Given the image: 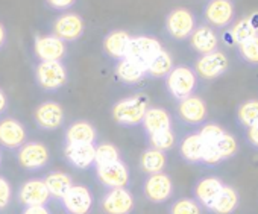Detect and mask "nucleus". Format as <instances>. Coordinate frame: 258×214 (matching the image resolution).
<instances>
[{
	"label": "nucleus",
	"mask_w": 258,
	"mask_h": 214,
	"mask_svg": "<svg viewBox=\"0 0 258 214\" xmlns=\"http://www.w3.org/2000/svg\"><path fill=\"white\" fill-rule=\"evenodd\" d=\"M149 108V100L146 96H131L114 103L111 116L120 126H137L142 125L145 114Z\"/></svg>",
	"instance_id": "obj_1"
},
{
	"label": "nucleus",
	"mask_w": 258,
	"mask_h": 214,
	"mask_svg": "<svg viewBox=\"0 0 258 214\" xmlns=\"http://www.w3.org/2000/svg\"><path fill=\"white\" fill-rule=\"evenodd\" d=\"M16 160L22 170L34 173L44 170L47 166H50L52 155L44 143L26 141L20 149L16 151Z\"/></svg>",
	"instance_id": "obj_2"
},
{
	"label": "nucleus",
	"mask_w": 258,
	"mask_h": 214,
	"mask_svg": "<svg viewBox=\"0 0 258 214\" xmlns=\"http://www.w3.org/2000/svg\"><path fill=\"white\" fill-rule=\"evenodd\" d=\"M166 87L170 96L179 102L193 96L198 88V76L188 65H175L166 76Z\"/></svg>",
	"instance_id": "obj_3"
},
{
	"label": "nucleus",
	"mask_w": 258,
	"mask_h": 214,
	"mask_svg": "<svg viewBox=\"0 0 258 214\" xmlns=\"http://www.w3.org/2000/svg\"><path fill=\"white\" fill-rule=\"evenodd\" d=\"M69 73L61 61H40L35 67V81L44 91H58L67 84Z\"/></svg>",
	"instance_id": "obj_4"
},
{
	"label": "nucleus",
	"mask_w": 258,
	"mask_h": 214,
	"mask_svg": "<svg viewBox=\"0 0 258 214\" xmlns=\"http://www.w3.org/2000/svg\"><path fill=\"white\" fill-rule=\"evenodd\" d=\"M161 50H163V46L157 38L148 37V35H140V37L131 38L124 58L134 61L136 64L142 65L143 68H148V65L152 62V59Z\"/></svg>",
	"instance_id": "obj_5"
},
{
	"label": "nucleus",
	"mask_w": 258,
	"mask_h": 214,
	"mask_svg": "<svg viewBox=\"0 0 258 214\" xmlns=\"http://www.w3.org/2000/svg\"><path fill=\"white\" fill-rule=\"evenodd\" d=\"M143 196L151 203H164L169 202L175 193V184L170 175L161 172L155 175H146L143 181Z\"/></svg>",
	"instance_id": "obj_6"
},
{
	"label": "nucleus",
	"mask_w": 258,
	"mask_h": 214,
	"mask_svg": "<svg viewBox=\"0 0 258 214\" xmlns=\"http://www.w3.org/2000/svg\"><path fill=\"white\" fill-rule=\"evenodd\" d=\"M97 182L106 190L112 188H127L131 181V173L123 160L108 164L94 166Z\"/></svg>",
	"instance_id": "obj_7"
},
{
	"label": "nucleus",
	"mask_w": 258,
	"mask_h": 214,
	"mask_svg": "<svg viewBox=\"0 0 258 214\" xmlns=\"http://www.w3.org/2000/svg\"><path fill=\"white\" fill-rule=\"evenodd\" d=\"M229 68L228 56L219 49L213 53L201 55L195 62V73L204 81H216L222 78Z\"/></svg>",
	"instance_id": "obj_8"
},
{
	"label": "nucleus",
	"mask_w": 258,
	"mask_h": 214,
	"mask_svg": "<svg viewBox=\"0 0 258 214\" xmlns=\"http://www.w3.org/2000/svg\"><path fill=\"white\" fill-rule=\"evenodd\" d=\"M204 20L210 28L226 29L235 20V5L232 0H210L204 8Z\"/></svg>",
	"instance_id": "obj_9"
},
{
	"label": "nucleus",
	"mask_w": 258,
	"mask_h": 214,
	"mask_svg": "<svg viewBox=\"0 0 258 214\" xmlns=\"http://www.w3.org/2000/svg\"><path fill=\"white\" fill-rule=\"evenodd\" d=\"M195 29H196V19L193 13L185 8H176L170 11L166 17V31L173 40L178 41L188 40Z\"/></svg>",
	"instance_id": "obj_10"
},
{
	"label": "nucleus",
	"mask_w": 258,
	"mask_h": 214,
	"mask_svg": "<svg viewBox=\"0 0 258 214\" xmlns=\"http://www.w3.org/2000/svg\"><path fill=\"white\" fill-rule=\"evenodd\" d=\"M59 202L66 214H90L94 205V196L88 187L75 184Z\"/></svg>",
	"instance_id": "obj_11"
},
{
	"label": "nucleus",
	"mask_w": 258,
	"mask_h": 214,
	"mask_svg": "<svg viewBox=\"0 0 258 214\" xmlns=\"http://www.w3.org/2000/svg\"><path fill=\"white\" fill-rule=\"evenodd\" d=\"M136 208V197L127 188H112L100 199L103 214H131Z\"/></svg>",
	"instance_id": "obj_12"
},
{
	"label": "nucleus",
	"mask_w": 258,
	"mask_h": 214,
	"mask_svg": "<svg viewBox=\"0 0 258 214\" xmlns=\"http://www.w3.org/2000/svg\"><path fill=\"white\" fill-rule=\"evenodd\" d=\"M176 114L182 123H185L188 126H199L207 122L208 108H207V103L202 97L193 94V96L178 102Z\"/></svg>",
	"instance_id": "obj_13"
},
{
	"label": "nucleus",
	"mask_w": 258,
	"mask_h": 214,
	"mask_svg": "<svg viewBox=\"0 0 258 214\" xmlns=\"http://www.w3.org/2000/svg\"><path fill=\"white\" fill-rule=\"evenodd\" d=\"M64 108L55 100H46L40 103L34 113L35 125L43 131H58L64 125Z\"/></svg>",
	"instance_id": "obj_14"
},
{
	"label": "nucleus",
	"mask_w": 258,
	"mask_h": 214,
	"mask_svg": "<svg viewBox=\"0 0 258 214\" xmlns=\"http://www.w3.org/2000/svg\"><path fill=\"white\" fill-rule=\"evenodd\" d=\"M50 199H52V196H50L43 178L28 179L17 188V200L23 208L47 205L50 202Z\"/></svg>",
	"instance_id": "obj_15"
},
{
	"label": "nucleus",
	"mask_w": 258,
	"mask_h": 214,
	"mask_svg": "<svg viewBox=\"0 0 258 214\" xmlns=\"http://www.w3.org/2000/svg\"><path fill=\"white\" fill-rule=\"evenodd\" d=\"M28 141V131L25 125L14 117L0 119V148L17 151Z\"/></svg>",
	"instance_id": "obj_16"
},
{
	"label": "nucleus",
	"mask_w": 258,
	"mask_h": 214,
	"mask_svg": "<svg viewBox=\"0 0 258 214\" xmlns=\"http://www.w3.org/2000/svg\"><path fill=\"white\" fill-rule=\"evenodd\" d=\"M225 187V182L222 178L219 176H204L201 179L196 181V184L193 185V199L205 209H208L213 202L216 200V197L219 196V193L222 191V188Z\"/></svg>",
	"instance_id": "obj_17"
},
{
	"label": "nucleus",
	"mask_w": 258,
	"mask_h": 214,
	"mask_svg": "<svg viewBox=\"0 0 258 214\" xmlns=\"http://www.w3.org/2000/svg\"><path fill=\"white\" fill-rule=\"evenodd\" d=\"M84 20L75 13L64 14L53 23V35L64 43L79 40L84 34Z\"/></svg>",
	"instance_id": "obj_18"
},
{
	"label": "nucleus",
	"mask_w": 258,
	"mask_h": 214,
	"mask_svg": "<svg viewBox=\"0 0 258 214\" xmlns=\"http://www.w3.org/2000/svg\"><path fill=\"white\" fill-rule=\"evenodd\" d=\"M66 43L55 35L37 37L34 43V53L40 61H61L66 56Z\"/></svg>",
	"instance_id": "obj_19"
},
{
	"label": "nucleus",
	"mask_w": 258,
	"mask_h": 214,
	"mask_svg": "<svg viewBox=\"0 0 258 214\" xmlns=\"http://www.w3.org/2000/svg\"><path fill=\"white\" fill-rule=\"evenodd\" d=\"M64 157L72 167L85 170L94 166L96 146L94 145H66Z\"/></svg>",
	"instance_id": "obj_20"
},
{
	"label": "nucleus",
	"mask_w": 258,
	"mask_h": 214,
	"mask_svg": "<svg viewBox=\"0 0 258 214\" xmlns=\"http://www.w3.org/2000/svg\"><path fill=\"white\" fill-rule=\"evenodd\" d=\"M188 40H190V47L196 53H199V56L219 50V37L216 31L210 28L208 25L198 26Z\"/></svg>",
	"instance_id": "obj_21"
},
{
	"label": "nucleus",
	"mask_w": 258,
	"mask_h": 214,
	"mask_svg": "<svg viewBox=\"0 0 258 214\" xmlns=\"http://www.w3.org/2000/svg\"><path fill=\"white\" fill-rule=\"evenodd\" d=\"M179 157L191 166H202V158L205 152V143L201 138V135L196 132L187 134L181 141H179Z\"/></svg>",
	"instance_id": "obj_22"
},
{
	"label": "nucleus",
	"mask_w": 258,
	"mask_h": 214,
	"mask_svg": "<svg viewBox=\"0 0 258 214\" xmlns=\"http://www.w3.org/2000/svg\"><path fill=\"white\" fill-rule=\"evenodd\" d=\"M232 44H240L252 37L258 35V13H252L249 16H243L238 19L232 28L229 29Z\"/></svg>",
	"instance_id": "obj_23"
},
{
	"label": "nucleus",
	"mask_w": 258,
	"mask_h": 214,
	"mask_svg": "<svg viewBox=\"0 0 258 214\" xmlns=\"http://www.w3.org/2000/svg\"><path fill=\"white\" fill-rule=\"evenodd\" d=\"M240 206V193L229 184H225L213 205L208 208L213 214H234Z\"/></svg>",
	"instance_id": "obj_24"
},
{
	"label": "nucleus",
	"mask_w": 258,
	"mask_h": 214,
	"mask_svg": "<svg viewBox=\"0 0 258 214\" xmlns=\"http://www.w3.org/2000/svg\"><path fill=\"white\" fill-rule=\"evenodd\" d=\"M66 145H94L97 132L90 122L79 120L72 123L66 131Z\"/></svg>",
	"instance_id": "obj_25"
},
{
	"label": "nucleus",
	"mask_w": 258,
	"mask_h": 214,
	"mask_svg": "<svg viewBox=\"0 0 258 214\" xmlns=\"http://www.w3.org/2000/svg\"><path fill=\"white\" fill-rule=\"evenodd\" d=\"M131 35L126 31H112L103 38V50L112 59H123L126 56V50L131 41Z\"/></svg>",
	"instance_id": "obj_26"
},
{
	"label": "nucleus",
	"mask_w": 258,
	"mask_h": 214,
	"mask_svg": "<svg viewBox=\"0 0 258 214\" xmlns=\"http://www.w3.org/2000/svg\"><path fill=\"white\" fill-rule=\"evenodd\" d=\"M52 199H58L61 200L66 193L75 185L73 182V178L70 173H66V172H61V170H52L49 172L44 178H43Z\"/></svg>",
	"instance_id": "obj_27"
},
{
	"label": "nucleus",
	"mask_w": 258,
	"mask_h": 214,
	"mask_svg": "<svg viewBox=\"0 0 258 214\" xmlns=\"http://www.w3.org/2000/svg\"><path fill=\"white\" fill-rule=\"evenodd\" d=\"M146 135L172 129V117L164 108H148L145 119L142 122Z\"/></svg>",
	"instance_id": "obj_28"
},
{
	"label": "nucleus",
	"mask_w": 258,
	"mask_h": 214,
	"mask_svg": "<svg viewBox=\"0 0 258 214\" xmlns=\"http://www.w3.org/2000/svg\"><path fill=\"white\" fill-rule=\"evenodd\" d=\"M115 76L126 85H136L146 78V68L136 64L134 61L123 58L115 65Z\"/></svg>",
	"instance_id": "obj_29"
},
{
	"label": "nucleus",
	"mask_w": 258,
	"mask_h": 214,
	"mask_svg": "<svg viewBox=\"0 0 258 214\" xmlns=\"http://www.w3.org/2000/svg\"><path fill=\"white\" fill-rule=\"evenodd\" d=\"M235 123L240 126L243 131L247 129L249 126L258 123V99H246L241 100L235 106Z\"/></svg>",
	"instance_id": "obj_30"
},
{
	"label": "nucleus",
	"mask_w": 258,
	"mask_h": 214,
	"mask_svg": "<svg viewBox=\"0 0 258 214\" xmlns=\"http://www.w3.org/2000/svg\"><path fill=\"white\" fill-rule=\"evenodd\" d=\"M167 166V155L166 152L148 148L140 155V169L146 175H155L164 172Z\"/></svg>",
	"instance_id": "obj_31"
},
{
	"label": "nucleus",
	"mask_w": 258,
	"mask_h": 214,
	"mask_svg": "<svg viewBox=\"0 0 258 214\" xmlns=\"http://www.w3.org/2000/svg\"><path fill=\"white\" fill-rule=\"evenodd\" d=\"M173 58L170 56V53L167 50H161L154 59L152 62L148 65L146 68V76L149 78H155V79H160V78H166L172 68H173Z\"/></svg>",
	"instance_id": "obj_32"
},
{
	"label": "nucleus",
	"mask_w": 258,
	"mask_h": 214,
	"mask_svg": "<svg viewBox=\"0 0 258 214\" xmlns=\"http://www.w3.org/2000/svg\"><path fill=\"white\" fill-rule=\"evenodd\" d=\"M210 146L214 148V151L217 152L222 163L234 158L238 154V141H237V138L232 134L226 132V131L214 145H210Z\"/></svg>",
	"instance_id": "obj_33"
},
{
	"label": "nucleus",
	"mask_w": 258,
	"mask_h": 214,
	"mask_svg": "<svg viewBox=\"0 0 258 214\" xmlns=\"http://www.w3.org/2000/svg\"><path fill=\"white\" fill-rule=\"evenodd\" d=\"M237 55L244 64L258 67V35L237 44Z\"/></svg>",
	"instance_id": "obj_34"
},
{
	"label": "nucleus",
	"mask_w": 258,
	"mask_h": 214,
	"mask_svg": "<svg viewBox=\"0 0 258 214\" xmlns=\"http://www.w3.org/2000/svg\"><path fill=\"white\" fill-rule=\"evenodd\" d=\"M148 143L149 148L161 151V152H167L170 149L175 148L176 145V135L172 129H166V131H160L155 134L148 135Z\"/></svg>",
	"instance_id": "obj_35"
},
{
	"label": "nucleus",
	"mask_w": 258,
	"mask_h": 214,
	"mask_svg": "<svg viewBox=\"0 0 258 214\" xmlns=\"http://www.w3.org/2000/svg\"><path fill=\"white\" fill-rule=\"evenodd\" d=\"M169 214H204V208L193 197H178L170 203Z\"/></svg>",
	"instance_id": "obj_36"
},
{
	"label": "nucleus",
	"mask_w": 258,
	"mask_h": 214,
	"mask_svg": "<svg viewBox=\"0 0 258 214\" xmlns=\"http://www.w3.org/2000/svg\"><path fill=\"white\" fill-rule=\"evenodd\" d=\"M120 160H121L120 151L114 145L102 143V145L96 146V161H94V166L115 163V161H120Z\"/></svg>",
	"instance_id": "obj_37"
},
{
	"label": "nucleus",
	"mask_w": 258,
	"mask_h": 214,
	"mask_svg": "<svg viewBox=\"0 0 258 214\" xmlns=\"http://www.w3.org/2000/svg\"><path fill=\"white\" fill-rule=\"evenodd\" d=\"M198 134L201 135L205 145H214L225 134V129L217 123H204Z\"/></svg>",
	"instance_id": "obj_38"
},
{
	"label": "nucleus",
	"mask_w": 258,
	"mask_h": 214,
	"mask_svg": "<svg viewBox=\"0 0 258 214\" xmlns=\"http://www.w3.org/2000/svg\"><path fill=\"white\" fill-rule=\"evenodd\" d=\"M14 197V190L7 176L0 175V209H5Z\"/></svg>",
	"instance_id": "obj_39"
},
{
	"label": "nucleus",
	"mask_w": 258,
	"mask_h": 214,
	"mask_svg": "<svg viewBox=\"0 0 258 214\" xmlns=\"http://www.w3.org/2000/svg\"><path fill=\"white\" fill-rule=\"evenodd\" d=\"M243 135H244L246 143H247L252 149L258 151V123H255V125L249 126L247 129H244V131H243Z\"/></svg>",
	"instance_id": "obj_40"
},
{
	"label": "nucleus",
	"mask_w": 258,
	"mask_h": 214,
	"mask_svg": "<svg viewBox=\"0 0 258 214\" xmlns=\"http://www.w3.org/2000/svg\"><path fill=\"white\" fill-rule=\"evenodd\" d=\"M47 5L53 10H58V11H64V10H69L76 0H46Z\"/></svg>",
	"instance_id": "obj_41"
},
{
	"label": "nucleus",
	"mask_w": 258,
	"mask_h": 214,
	"mask_svg": "<svg viewBox=\"0 0 258 214\" xmlns=\"http://www.w3.org/2000/svg\"><path fill=\"white\" fill-rule=\"evenodd\" d=\"M20 214H52L47 205H38V206H25Z\"/></svg>",
	"instance_id": "obj_42"
},
{
	"label": "nucleus",
	"mask_w": 258,
	"mask_h": 214,
	"mask_svg": "<svg viewBox=\"0 0 258 214\" xmlns=\"http://www.w3.org/2000/svg\"><path fill=\"white\" fill-rule=\"evenodd\" d=\"M7 110H8V96L2 88H0V116H2Z\"/></svg>",
	"instance_id": "obj_43"
},
{
	"label": "nucleus",
	"mask_w": 258,
	"mask_h": 214,
	"mask_svg": "<svg viewBox=\"0 0 258 214\" xmlns=\"http://www.w3.org/2000/svg\"><path fill=\"white\" fill-rule=\"evenodd\" d=\"M5 41H7V31H5V26L0 23V49L4 47Z\"/></svg>",
	"instance_id": "obj_44"
},
{
	"label": "nucleus",
	"mask_w": 258,
	"mask_h": 214,
	"mask_svg": "<svg viewBox=\"0 0 258 214\" xmlns=\"http://www.w3.org/2000/svg\"><path fill=\"white\" fill-rule=\"evenodd\" d=\"M4 163V154H2V149H0V166Z\"/></svg>",
	"instance_id": "obj_45"
}]
</instances>
